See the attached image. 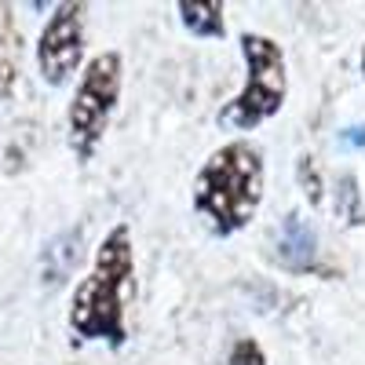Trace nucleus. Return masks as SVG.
<instances>
[{
	"label": "nucleus",
	"mask_w": 365,
	"mask_h": 365,
	"mask_svg": "<svg viewBox=\"0 0 365 365\" xmlns=\"http://www.w3.org/2000/svg\"><path fill=\"white\" fill-rule=\"evenodd\" d=\"M361 77H365V44H361Z\"/></svg>",
	"instance_id": "9"
},
{
	"label": "nucleus",
	"mask_w": 365,
	"mask_h": 365,
	"mask_svg": "<svg viewBox=\"0 0 365 365\" xmlns=\"http://www.w3.org/2000/svg\"><path fill=\"white\" fill-rule=\"evenodd\" d=\"M84 58V4H55L37 37V70L44 84H66Z\"/></svg>",
	"instance_id": "5"
},
{
	"label": "nucleus",
	"mask_w": 365,
	"mask_h": 365,
	"mask_svg": "<svg viewBox=\"0 0 365 365\" xmlns=\"http://www.w3.org/2000/svg\"><path fill=\"white\" fill-rule=\"evenodd\" d=\"M179 22L187 34L201 41H223L227 37V8L220 0H179L175 4Z\"/></svg>",
	"instance_id": "6"
},
{
	"label": "nucleus",
	"mask_w": 365,
	"mask_h": 365,
	"mask_svg": "<svg viewBox=\"0 0 365 365\" xmlns=\"http://www.w3.org/2000/svg\"><path fill=\"white\" fill-rule=\"evenodd\" d=\"M120 84H125V63L120 51H99L88 58V66L77 81V91L66 110V139L77 161H91L110 128V120L120 103Z\"/></svg>",
	"instance_id": "4"
},
{
	"label": "nucleus",
	"mask_w": 365,
	"mask_h": 365,
	"mask_svg": "<svg viewBox=\"0 0 365 365\" xmlns=\"http://www.w3.org/2000/svg\"><path fill=\"white\" fill-rule=\"evenodd\" d=\"M135 296V241L128 223H117L99 241L91 267L70 299L73 344L99 340L113 351L128 344V299Z\"/></svg>",
	"instance_id": "1"
},
{
	"label": "nucleus",
	"mask_w": 365,
	"mask_h": 365,
	"mask_svg": "<svg viewBox=\"0 0 365 365\" xmlns=\"http://www.w3.org/2000/svg\"><path fill=\"white\" fill-rule=\"evenodd\" d=\"M227 365H267V354H263L259 340H252V336H241V340L230 347Z\"/></svg>",
	"instance_id": "8"
},
{
	"label": "nucleus",
	"mask_w": 365,
	"mask_h": 365,
	"mask_svg": "<svg viewBox=\"0 0 365 365\" xmlns=\"http://www.w3.org/2000/svg\"><path fill=\"white\" fill-rule=\"evenodd\" d=\"M241 58H245V84L237 96L216 113L220 128L230 132H256L270 117H278L289 99V66L282 44L267 34H241Z\"/></svg>",
	"instance_id": "3"
},
{
	"label": "nucleus",
	"mask_w": 365,
	"mask_h": 365,
	"mask_svg": "<svg viewBox=\"0 0 365 365\" xmlns=\"http://www.w3.org/2000/svg\"><path fill=\"white\" fill-rule=\"evenodd\" d=\"M314 245H318V237L314 230L303 223L299 216H289L285 227H282V241H278V249H282V259L292 267V270H303L311 259H314Z\"/></svg>",
	"instance_id": "7"
},
{
	"label": "nucleus",
	"mask_w": 365,
	"mask_h": 365,
	"mask_svg": "<svg viewBox=\"0 0 365 365\" xmlns=\"http://www.w3.org/2000/svg\"><path fill=\"white\" fill-rule=\"evenodd\" d=\"M267 194V165L263 150L249 139H230L212 150L208 161L194 175V212L212 237L241 234L263 205Z\"/></svg>",
	"instance_id": "2"
}]
</instances>
